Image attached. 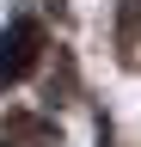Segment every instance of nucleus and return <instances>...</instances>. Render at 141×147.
I'll return each instance as SVG.
<instances>
[{"label": "nucleus", "mask_w": 141, "mask_h": 147, "mask_svg": "<svg viewBox=\"0 0 141 147\" xmlns=\"http://www.w3.org/2000/svg\"><path fill=\"white\" fill-rule=\"evenodd\" d=\"M55 123L37 117V110H6L0 117V147H55Z\"/></svg>", "instance_id": "obj_2"}, {"label": "nucleus", "mask_w": 141, "mask_h": 147, "mask_svg": "<svg viewBox=\"0 0 141 147\" xmlns=\"http://www.w3.org/2000/svg\"><path fill=\"white\" fill-rule=\"evenodd\" d=\"M37 49H43V31L31 18H12L0 31V86H19L31 67H37Z\"/></svg>", "instance_id": "obj_1"}, {"label": "nucleus", "mask_w": 141, "mask_h": 147, "mask_svg": "<svg viewBox=\"0 0 141 147\" xmlns=\"http://www.w3.org/2000/svg\"><path fill=\"white\" fill-rule=\"evenodd\" d=\"M117 55L135 61V0H117Z\"/></svg>", "instance_id": "obj_3"}]
</instances>
